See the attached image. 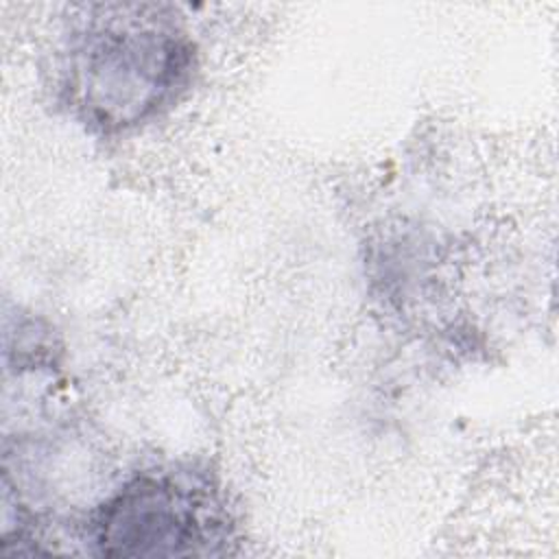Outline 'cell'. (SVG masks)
Listing matches in <instances>:
<instances>
[{
	"mask_svg": "<svg viewBox=\"0 0 559 559\" xmlns=\"http://www.w3.org/2000/svg\"><path fill=\"white\" fill-rule=\"evenodd\" d=\"M188 68L179 37L153 22H107L74 50L72 90L100 124L144 118L170 96Z\"/></svg>",
	"mask_w": 559,
	"mask_h": 559,
	"instance_id": "6da1fadb",
	"label": "cell"
},
{
	"mask_svg": "<svg viewBox=\"0 0 559 559\" xmlns=\"http://www.w3.org/2000/svg\"><path fill=\"white\" fill-rule=\"evenodd\" d=\"M94 537L105 555H205L225 542L227 520L201 478L144 474L100 507Z\"/></svg>",
	"mask_w": 559,
	"mask_h": 559,
	"instance_id": "7a4b0ae2",
	"label": "cell"
}]
</instances>
